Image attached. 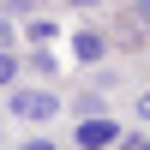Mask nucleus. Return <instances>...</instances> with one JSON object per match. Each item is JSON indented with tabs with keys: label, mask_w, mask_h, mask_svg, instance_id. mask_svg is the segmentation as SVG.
Returning a JSON list of instances; mask_svg holds the SVG:
<instances>
[{
	"label": "nucleus",
	"mask_w": 150,
	"mask_h": 150,
	"mask_svg": "<svg viewBox=\"0 0 150 150\" xmlns=\"http://www.w3.org/2000/svg\"><path fill=\"white\" fill-rule=\"evenodd\" d=\"M12 114L18 120H54L60 114V96L54 90H12Z\"/></svg>",
	"instance_id": "nucleus-1"
},
{
	"label": "nucleus",
	"mask_w": 150,
	"mask_h": 150,
	"mask_svg": "<svg viewBox=\"0 0 150 150\" xmlns=\"http://www.w3.org/2000/svg\"><path fill=\"white\" fill-rule=\"evenodd\" d=\"M72 144H78V150H108V144H120V126H114L108 114H90V120H78Z\"/></svg>",
	"instance_id": "nucleus-2"
},
{
	"label": "nucleus",
	"mask_w": 150,
	"mask_h": 150,
	"mask_svg": "<svg viewBox=\"0 0 150 150\" xmlns=\"http://www.w3.org/2000/svg\"><path fill=\"white\" fill-rule=\"evenodd\" d=\"M72 54H78V60H102L108 54V36L102 30H78V36H72Z\"/></svg>",
	"instance_id": "nucleus-3"
},
{
	"label": "nucleus",
	"mask_w": 150,
	"mask_h": 150,
	"mask_svg": "<svg viewBox=\"0 0 150 150\" xmlns=\"http://www.w3.org/2000/svg\"><path fill=\"white\" fill-rule=\"evenodd\" d=\"M12 78H18V54L0 48V90H12Z\"/></svg>",
	"instance_id": "nucleus-4"
},
{
	"label": "nucleus",
	"mask_w": 150,
	"mask_h": 150,
	"mask_svg": "<svg viewBox=\"0 0 150 150\" xmlns=\"http://www.w3.org/2000/svg\"><path fill=\"white\" fill-rule=\"evenodd\" d=\"M12 150H60V144H48V138H24V144H12Z\"/></svg>",
	"instance_id": "nucleus-5"
},
{
	"label": "nucleus",
	"mask_w": 150,
	"mask_h": 150,
	"mask_svg": "<svg viewBox=\"0 0 150 150\" xmlns=\"http://www.w3.org/2000/svg\"><path fill=\"white\" fill-rule=\"evenodd\" d=\"M0 48H12V24L6 18H0Z\"/></svg>",
	"instance_id": "nucleus-6"
},
{
	"label": "nucleus",
	"mask_w": 150,
	"mask_h": 150,
	"mask_svg": "<svg viewBox=\"0 0 150 150\" xmlns=\"http://www.w3.org/2000/svg\"><path fill=\"white\" fill-rule=\"evenodd\" d=\"M66 6H102V0H66Z\"/></svg>",
	"instance_id": "nucleus-7"
},
{
	"label": "nucleus",
	"mask_w": 150,
	"mask_h": 150,
	"mask_svg": "<svg viewBox=\"0 0 150 150\" xmlns=\"http://www.w3.org/2000/svg\"><path fill=\"white\" fill-rule=\"evenodd\" d=\"M0 138H6V132H0Z\"/></svg>",
	"instance_id": "nucleus-8"
}]
</instances>
